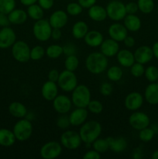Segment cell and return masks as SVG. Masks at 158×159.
Wrapping results in <instances>:
<instances>
[{
    "instance_id": "1",
    "label": "cell",
    "mask_w": 158,
    "mask_h": 159,
    "mask_svg": "<svg viewBox=\"0 0 158 159\" xmlns=\"http://www.w3.org/2000/svg\"><path fill=\"white\" fill-rule=\"evenodd\" d=\"M108 65V57L101 51L91 53L85 60V67L87 70L93 75H100L103 73L107 69Z\"/></svg>"
},
{
    "instance_id": "2",
    "label": "cell",
    "mask_w": 158,
    "mask_h": 159,
    "mask_svg": "<svg viewBox=\"0 0 158 159\" xmlns=\"http://www.w3.org/2000/svg\"><path fill=\"white\" fill-rule=\"evenodd\" d=\"M102 125L97 120L85 121L81 125L79 135L82 142L86 144H91L102 134Z\"/></svg>"
},
{
    "instance_id": "3",
    "label": "cell",
    "mask_w": 158,
    "mask_h": 159,
    "mask_svg": "<svg viewBox=\"0 0 158 159\" xmlns=\"http://www.w3.org/2000/svg\"><path fill=\"white\" fill-rule=\"evenodd\" d=\"M71 101L76 107L87 108L91 99V92L85 85H77L72 92Z\"/></svg>"
},
{
    "instance_id": "4",
    "label": "cell",
    "mask_w": 158,
    "mask_h": 159,
    "mask_svg": "<svg viewBox=\"0 0 158 159\" xmlns=\"http://www.w3.org/2000/svg\"><path fill=\"white\" fill-rule=\"evenodd\" d=\"M33 130V129L31 120L26 118H22L15 123L12 131L17 141H26L32 136Z\"/></svg>"
},
{
    "instance_id": "5",
    "label": "cell",
    "mask_w": 158,
    "mask_h": 159,
    "mask_svg": "<svg viewBox=\"0 0 158 159\" xmlns=\"http://www.w3.org/2000/svg\"><path fill=\"white\" fill-rule=\"evenodd\" d=\"M57 83L59 88L65 93H71L78 85L77 78L74 71L66 69L60 73Z\"/></svg>"
},
{
    "instance_id": "6",
    "label": "cell",
    "mask_w": 158,
    "mask_h": 159,
    "mask_svg": "<svg viewBox=\"0 0 158 159\" xmlns=\"http://www.w3.org/2000/svg\"><path fill=\"white\" fill-rule=\"evenodd\" d=\"M52 26L49 23V20L41 19L36 21L33 26V34L34 37L39 41H47L51 37Z\"/></svg>"
},
{
    "instance_id": "7",
    "label": "cell",
    "mask_w": 158,
    "mask_h": 159,
    "mask_svg": "<svg viewBox=\"0 0 158 159\" xmlns=\"http://www.w3.org/2000/svg\"><path fill=\"white\" fill-rule=\"evenodd\" d=\"M107 16L112 21L119 22L123 20L127 15L125 6L122 2L119 0H112L107 4L106 8Z\"/></svg>"
},
{
    "instance_id": "8",
    "label": "cell",
    "mask_w": 158,
    "mask_h": 159,
    "mask_svg": "<svg viewBox=\"0 0 158 159\" xmlns=\"http://www.w3.org/2000/svg\"><path fill=\"white\" fill-rule=\"evenodd\" d=\"M60 141L62 147L68 150H76L82 143L79 133L71 130H65L60 136Z\"/></svg>"
},
{
    "instance_id": "9",
    "label": "cell",
    "mask_w": 158,
    "mask_h": 159,
    "mask_svg": "<svg viewBox=\"0 0 158 159\" xmlns=\"http://www.w3.org/2000/svg\"><path fill=\"white\" fill-rule=\"evenodd\" d=\"M12 54L18 62L26 63L30 59V48L25 41L18 40L12 46Z\"/></svg>"
},
{
    "instance_id": "10",
    "label": "cell",
    "mask_w": 158,
    "mask_h": 159,
    "mask_svg": "<svg viewBox=\"0 0 158 159\" xmlns=\"http://www.w3.org/2000/svg\"><path fill=\"white\" fill-rule=\"evenodd\" d=\"M62 153V145L60 142L51 141L43 144L40 150V155L43 159H55Z\"/></svg>"
},
{
    "instance_id": "11",
    "label": "cell",
    "mask_w": 158,
    "mask_h": 159,
    "mask_svg": "<svg viewBox=\"0 0 158 159\" xmlns=\"http://www.w3.org/2000/svg\"><path fill=\"white\" fill-rule=\"evenodd\" d=\"M129 124L132 128L139 131L142 129L149 127L150 120L147 113L136 110L133 111L129 117Z\"/></svg>"
},
{
    "instance_id": "12",
    "label": "cell",
    "mask_w": 158,
    "mask_h": 159,
    "mask_svg": "<svg viewBox=\"0 0 158 159\" xmlns=\"http://www.w3.org/2000/svg\"><path fill=\"white\" fill-rule=\"evenodd\" d=\"M54 110L59 114H67L69 113L72 107V101L65 95H57L52 101Z\"/></svg>"
},
{
    "instance_id": "13",
    "label": "cell",
    "mask_w": 158,
    "mask_h": 159,
    "mask_svg": "<svg viewBox=\"0 0 158 159\" xmlns=\"http://www.w3.org/2000/svg\"><path fill=\"white\" fill-rule=\"evenodd\" d=\"M143 104V96L138 92H132L125 98L124 105L129 111H136Z\"/></svg>"
},
{
    "instance_id": "14",
    "label": "cell",
    "mask_w": 158,
    "mask_h": 159,
    "mask_svg": "<svg viewBox=\"0 0 158 159\" xmlns=\"http://www.w3.org/2000/svg\"><path fill=\"white\" fill-rule=\"evenodd\" d=\"M16 41V35L15 31L9 26L3 27L0 30V48L7 49L11 48Z\"/></svg>"
},
{
    "instance_id": "15",
    "label": "cell",
    "mask_w": 158,
    "mask_h": 159,
    "mask_svg": "<svg viewBox=\"0 0 158 159\" xmlns=\"http://www.w3.org/2000/svg\"><path fill=\"white\" fill-rule=\"evenodd\" d=\"M128 32L125 26L119 23H112L108 29V34L110 38L117 42L123 41L124 39L128 36Z\"/></svg>"
},
{
    "instance_id": "16",
    "label": "cell",
    "mask_w": 158,
    "mask_h": 159,
    "mask_svg": "<svg viewBox=\"0 0 158 159\" xmlns=\"http://www.w3.org/2000/svg\"><path fill=\"white\" fill-rule=\"evenodd\" d=\"M68 22V14L64 10H56L50 16L49 23L52 28L62 29Z\"/></svg>"
},
{
    "instance_id": "17",
    "label": "cell",
    "mask_w": 158,
    "mask_h": 159,
    "mask_svg": "<svg viewBox=\"0 0 158 159\" xmlns=\"http://www.w3.org/2000/svg\"><path fill=\"white\" fill-rule=\"evenodd\" d=\"M88 116V110L86 108H81V107H76V109H74L68 115L71 125L74 127L82 125L87 120Z\"/></svg>"
},
{
    "instance_id": "18",
    "label": "cell",
    "mask_w": 158,
    "mask_h": 159,
    "mask_svg": "<svg viewBox=\"0 0 158 159\" xmlns=\"http://www.w3.org/2000/svg\"><path fill=\"white\" fill-rule=\"evenodd\" d=\"M119 51V42L113 39L108 38L104 40L100 45V51L107 57H112L116 56Z\"/></svg>"
},
{
    "instance_id": "19",
    "label": "cell",
    "mask_w": 158,
    "mask_h": 159,
    "mask_svg": "<svg viewBox=\"0 0 158 159\" xmlns=\"http://www.w3.org/2000/svg\"><path fill=\"white\" fill-rule=\"evenodd\" d=\"M133 54H134L135 61L136 62L143 64V65H145V64L150 62L153 57L152 48L146 46V45H143V46L136 48Z\"/></svg>"
},
{
    "instance_id": "20",
    "label": "cell",
    "mask_w": 158,
    "mask_h": 159,
    "mask_svg": "<svg viewBox=\"0 0 158 159\" xmlns=\"http://www.w3.org/2000/svg\"><path fill=\"white\" fill-rule=\"evenodd\" d=\"M41 95L46 101H53L58 95V85L57 82L47 80L41 88Z\"/></svg>"
},
{
    "instance_id": "21",
    "label": "cell",
    "mask_w": 158,
    "mask_h": 159,
    "mask_svg": "<svg viewBox=\"0 0 158 159\" xmlns=\"http://www.w3.org/2000/svg\"><path fill=\"white\" fill-rule=\"evenodd\" d=\"M116 58L119 65L124 68H130L136 62L134 54L128 49L119 50Z\"/></svg>"
},
{
    "instance_id": "22",
    "label": "cell",
    "mask_w": 158,
    "mask_h": 159,
    "mask_svg": "<svg viewBox=\"0 0 158 159\" xmlns=\"http://www.w3.org/2000/svg\"><path fill=\"white\" fill-rule=\"evenodd\" d=\"M85 43L91 48H98L100 47L102 41L104 40V37L101 32L98 30H88L86 35L84 37Z\"/></svg>"
},
{
    "instance_id": "23",
    "label": "cell",
    "mask_w": 158,
    "mask_h": 159,
    "mask_svg": "<svg viewBox=\"0 0 158 159\" xmlns=\"http://www.w3.org/2000/svg\"><path fill=\"white\" fill-rule=\"evenodd\" d=\"M88 15L91 20L95 22H102L108 17L105 8L96 4L88 8Z\"/></svg>"
},
{
    "instance_id": "24",
    "label": "cell",
    "mask_w": 158,
    "mask_h": 159,
    "mask_svg": "<svg viewBox=\"0 0 158 159\" xmlns=\"http://www.w3.org/2000/svg\"><path fill=\"white\" fill-rule=\"evenodd\" d=\"M144 98L150 105L158 104V83L151 82L146 88L144 92Z\"/></svg>"
},
{
    "instance_id": "25",
    "label": "cell",
    "mask_w": 158,
    "mask_h": 159,
    "mask_svg": "<svg viewBox=\"0 0 158 159\" xmlns=\"http://www.w3.org/2000/svg\"><path fill=\"white\" fill-rule=\"evenodd\" d=\"M123 25L129 32H136L141 28V20L136 14H127L123 19Z\"/></svg>"
},
{
    "instance_id": "26",
    "label": "cell",
    "mask_w": 158,
    "mask_h": 159,
    "mask_svg": "<svg viewBox=\"0 0 158 159\" xmlns=\"http://www.w3.org/2000/svg\"><path fill=\"white\" fill-rule=\"evenodd\" d=\"M107 139L109 143V149L116 153H121V152H124L128 145L125 138H122V137H119L116 138L108 137Z\"/></svg>"
},
{
    "instance_id": "27",
    "label": "cell",
    "mask_w": 158,
    "mask_h": 159,
    "mask_svg": "<svg viewBox=\"0 0 158 159\" xmlns=\"http://www.w3.org/2000/svg\"><path fill=\"white\" fill-rule=\"evenodd\" d=\"M10 23L14 25H21L26 23L27 20V12L22 9H15L8 14Z\"/></svg>"
},
{
    "instance_id": "28",
    "label": "cell",
    "mask_w": 158,
    "mask_h": 159,
    "mask_svg": "<svg viewBox=\"0 0 158 159\" xmlns=\"http://www.w3.org/2000/svg\"><path fill=\"white\" fill-rule=\"evenodd\" d=\"M9 112L12 116L19 119L25 118L27 114V109L20 102H13L9 105Z\"/></svg>"
},
{
    "instance_id": "29",
    "label": "cell",
    "mask_w": 158,
    "mask_h": 159,
    "mask_svg": "<svg viewBox=\"0 0 158 159\" xmlns=\"http://www.w3.org/2000/svg\"><path fill=\"white\" fill-rule=\"evenodd\" d=\"M88 32V26L85 22L82 20L77 21L72 26L71 33H72L73 37L75 39L80 40L84 39L85 36Z\"/></svg>"
},
{
    "instance_id": "30",
    "label": "cell",
    "mask_w": 158,
    "mask_h": 159,
    "mask_svg": "<svg viewBox=\"0 0 158 159\" xmlns=\"http://www.w3.org/2000/svg\"><path fill=\"white\" fill-rule=\"evenodd\" d=\"M16 141L13 131L8 129H0V145L3 147H10Z\"/></svg>"
},
{
    "instance_id": "31",
    "label": "cell",
    "mask_w": 158,
    "mask_h": 159,
    "mask_svg": "<svg viewBox=\"0 0 158 159\" xmlns=\"http://www.w3.org/2000/svg\"><path fill=\"white\" fill-rule=\"evenodd\" d=\"M26 12H27L28 17L35 20V21L41 20V19L43 18V16H44V10L42 9L40 5L37 4V3L27 6Z\"/></svg>"
},
{
    "instance_id": "32",
    "label": "cell",
    "mask_w": 158,
    "mask_h": 159,
    "mask_svg": "<svg viewBox=\"0 0 158 159\" xmlns=\"http://www.w3.org/2000/svg\"><path fill=\"white\" fill-rule=\"evenodd\" d=\"M122 75H123L122 69L119 66L112 65L107 70L106 76L108 80L111 82H119L122 78Z\"/></svg>"
},
{
    "instance_id": "33",
    "label": "cell",
    "mask_w": 158,
    "mask_h": 159,
    "mask_svg": "<svg viewBox=\"0 0 158 159\" xmlns=\"http://www.w3.org/2000/svg\"><path fill=\"white\" fill-rule=\"evenodd\" d=\"M91 144H92L93 149L97 151L100 154L105 153L109 149V143H108L107 138H97Z\"/></svg>"
},
{
    "instance_id": "34",
    "label": "cell",
    "mask_w": 158,
    "mask_h": 159,
    "mask_svg": "<svg viewBox=\"0 0 158 159\" xmlns=\"http://www.w3.org/2000/svg\"><path fill=\"white\" fill-rule=\"evenodd\" d=\"M63 54V47L59 44H51L46 49V55L49 58L57 59Z\"/></svg>"
},
{
    "instance_id": "35",
    "label": "cell",
    "mask_w": 158,
    "mask_h": 159,
    "mask_svg": "<svg viewBox=\"0 0 158 159\" xmlns=\"http://www.w3.org/2000/svg\"><path fill=\"white\" fill-rule=\"evenodd\" d=\"M79 66L78 57L75 54L66 56V59L64 61V68L66 70L71 71H74L77 70Z\"/></svg>"
},
{
    "instance_id": "36",
    "label": "cell",
    "mask_w": 158,
    "mask_h": 159,
    "mask_svg": "<svg viewBox=\"0 0 158 159\" xmlns=\"http://www.w3.org/2000/svg\"><path fill=\"white\" fill-rule=\"evenodd\" d=\"M138 8L141 12L144 14H149L154 9L153 0H138Z\"/></svg>"
},
{
    "instance_id": "37",
    "label": "cell",
    "mask_w": 158,
    "mask_h": 159,
    "mask_svg": "<svg viewBox=\"0 0 158 159\" xmlns=\"http://www.w3.org/2000/svg\"><path fill=\"white\" fill-rule=\"evenodd\" d=\"M46 50L40 45H36L30 49V59L33 61H39L44 57Z\"/></svg>"
},
{
    "instance_id": "38",
    "label": "cell",
    "mask_w": 158,
    "mask_h": 159,
    "mask_svg": "<svg viewBox=\"0 0 158 159\" xmlns=\"http://www.w3.org/2000/svg\"><path fill=\"white\" fill-rule=\"evenodd\" d=\"M15 9V0H0V12L9 14Z\"/></svg>"
},
{
    "instance_id": "39",
    "label": "cell",
    "mask_w": 158,
    "mask_h": 159,
    "mask_svg": "<svg viewBox=\"0 0 158 159\" xmlns=\"http://www.w3.org/2000/svg\"><path fill=\"white\" fill-rule=\"evenodd\" d=\"M83 9L84 8L78 2H70L67 6L66 12L69 16H76L81 13Z\"/></svg>"
},
{
    "instance_id": "40",
    "label": "cell",
    "mask_w": 158,
    "mask_h": 159,
    "mask_svg": "<svg viewBox=\"0 0 158 159\" xmlns=\"http://www.w3.org/2000/svg\"><path fill=\"white\" fill-rule=\"evenodd\" d=\"M155 135L154 130H153V128H150L149 127H146V128L142 129L141 130H139V138L143 142H150V141H152V139L153 138Z\"/></svg>"
},
{
    "instance_id": "41",
    "label": "cell",
    "mask_w": 158,
    "mask_h": 159,
    "mask_svg": "<svg viewBox=\"0 0 158 159\" xmlns=\"http://www.w3.org/2000/svg\"><path fill=\"white\" fill-rule=\"evenodd\" d=\"M144 75L149 82H156L158 80V68L153 65L147 67L145 69Z\"/></svg>"
},
{
    "instance_id": "42",
    "label": "cell",
    "mask_w": 158,
    "mask_h": 159,
    "mask_svg": "<svg viewBox=\"0 0 158 159\" xmlns=\"http://www.w3.org/2000/svg\"><path fill=\"white\" fill-rule=\"evenodd\" d=\"M87 110L94 114H99L103 111V105L99 100H91L87 107Z\"/></svg>"
},
{
    "instance_id": "43",
    "label": "cell",
    "mask_w": 158,
    "mask_h": 159,
    "mask_svg": "<svg viewBox=\"0 0 158 159\" xmlns=\"http://www.w3.org/2000/svg\"><path fill=\"white\" fill-rule=\"evenodd\" d=\"M145 72V68L143 64L139 62H135L131 67H130V73L135 78H139L143 76Z\"/></svg>"
},
{
    "instance_id": "44",
    "label": "cell",
    "mask_w": 158,
    "mask_h": 159,
    "mask_svg": "<svg viewBox=\"0 0 158 159\" xmlns=\"http://www.w3.org/2000/svg\"><path fill=\"white\" fill-rule=\"evenodd\" d=\"M56 124L58 128L61 130H67L71 126L69 116L67 114H60L56 121Z\"/></svg>"
},
{
    "instance_id": "45",
    "label": "cell",
    "mask_w": 158,
    "mask_h": 159,
    "mask_svg": "<svg viewBox=\"0 0 158 159\" xmlns=\"http://www.w3.org/2000/svg\"><path fill=\"white\" fill-rule=\"evenodd\" d=\"M100 93L104 96H108L112 93L113 87L110 82H103L100 86Z\"/></svg>"
},
{
    "instance_id": "46",
    "label": "cell",
    "mask_w": 158,
    "mask_h": 159,
    "mask_svg": "<svg viewBox=\"0 0 158 159\" xmlns=\"http://www.w3.org/2000/svg\"><path fill=\"white\" fill-rule=\"evenodd\" d=\"M125 6L127 14H136L139 10L137 2H129L125 4Z\"/></svg>"
},
{
    "instance_id": "47",
    "label": "cell",
    "mask_w": 158,
    "mask_h": 159,
    "mask_svg": "<svg viewBox=\"0 0 158 159\" xmlns=\"http://www.w3.org/2000/svg\"><path fill=\"white\" fill-rule=\"evenodd\" d=\"M76 53V47L73 43H67L63 47V54L66 56L71 55V54H75Z\"/></svg>"
},
{
    "instance_id": "48",
    "label": "cell",
    "mask_w": 158,
    "mask_h": 159,
    "mask_svg": "<svg viewBox=\"0 0 158 159\" xmlns=\"http://www.w3.org/2000/svg\"><path fill=\"white\" fill-rule=\"evenodd\" d=\"M101 157H102L101 156V154L98 152L97 151L94 150V149L88 151L83 155L84 159H100Z\"/></svg>"
},
{
    "instance_id": "49",
    "label": "cell",
    "mask_w": 158,
    "mask_h": 159,
    "mask_svg": "<svg viewBox=\"0 0 158 159\" xmlns=\"http://www.w3.org/2000/svg\"><path fill=\"white\" fill-rule=\"evenodd\" d=\"M37 3L41 6L43 10H49L54 6V0H38Z\"/></svg>"
},
{
    "instance_id": "50",
    "label": "cell",
    "mask_w": 158,
    "mask_h": 159,
    "mask_svg": "<svg viewBox=\"0 0 158 159\" xmlns=\"http://www.w3.org/2000/svg\"><path fill=\"white\" fill-rule=\"evenodd\" d=\"M59 75H60V72L57 69H51L48 73V80L57 82L58 80Z\"/></svg>"
},
{
    "instance_id": "51",
    "label": "cell",
    "mask_w": 158,
    "mask_h": 159,
    "mask_svg": "<svg viewBox=\"0 0 158 159\" xmlns=\"http://www.w3.org/2000/svg\"><path fill=\"white\" fill-rule=\"evenodd\" d=\"M9 24H10V22L9 20L7 14L0 12V26L6 27V26H9Z\"/></svg>"
},
{
    "instance_id": "52",
    "label": "cell",
    "mask_w": 158,
    "mask_h": 159,
    "mask_svg": "<svg viewBox=\"0 0 158 159\" xmlns=\"http://www.w3.org/2000/svg\"><path fill=\"white\" fill-rule=\"evenodd\" d=\"M97 0H77V2L85 9H88L93 5L96 4Z\"/></svg>"
},
{
    "instance_id": "53",
    "label": "cell",
    "mask_w": 158,
    "mask_h": 159,
    "mask_svg": "<svg viewBox=\"0 0 158 159\" xmlns=\"http://www.w3.org/2000/svg\"><path fill=\"white\" fill-rule=\"evenodd\" d=\"M124 45L127 48H132L135 46V43H136V40L131 36H127L123 40Z\"/></svg>"
},
{
    "instance_id": "54",
    "label": "cell",
    "mask_w": 158,
    "mask_h": 159,
    "mask_svg": "<svg viewBox=\"0 0 158 159\" xmlns=\"http://www.w3.org/2000/svg\"><path fill=\"white\" fill-rule=\"evenodd\" d=\"M62 36V32L60 30V29H57V28H53L52 32H51V37L50 38H52L54 40H58L61 38Z\"/></svg>"
},
{
    "instance_id": "55",
    "label": "cell",
    "mask_w": 158,
    "mask_h": 159,
    "mask_svg": "<svg viewBox=\"0 0 158 159\" xmlns=\"http://www.w3.org/2000/svg\"><path fill=\"white\" fill-rule=\"evenodd\" d=\"M37 1L38 0H20L21 4H23L25 6H29L33 4H35V3L37 2Z\"/></svg>"
},
{
    "instance_id": "56",
    "label": "cell",
    "mask_w": 158,
    "mask_h": 159,
    "mask_svg": "<svg viewBox=\"0 0 158 159\" xmlns=\"http://www.w3.org/2000/svg\"><path fill=\"white\" fill-rule=\"evenodd\" d=\"M152 51H153V57H155L158 60V41L153 43L152 47Z\"/></svg>"
},
{
    "instance_id": "57",
    "label": "cell",
    "mask_w": 158,
    "mask_h": 159,
    "mask_svg": "<svg viewBox=\"0 0 158 159\" xmlns=\"http://www.w3.org/2000/svg\"><path fill=\"white\" fill-rule=\"evenodd\" d=\"M141 153H142V152H141V151L139 150V148L135 149L133 152V158L136 159H139L142 158V154Z\"/></svg>"
},
{
    "instance_id": "58",
    "label": "cell",
    "mask_w": 158,
    "mask_h": 159,
    "mask_svg": "<svg viewBox=\"0 0 158 159\" xmlns=\"http://www.w3.org/2000/svg\"><path fill=\"white\" fill-rule=\"evenodd\" d=\"M152 158L153 159H158V151H155L152 155Z\"/></svg>"
},
{
    "instance_id": "59",
    "label": "cell",
    "mask_w": 158,
    "mask_h": 159,
    "mask_svg": "<svg viewBox=\"0 0 158 159\" xmlns=\"http://www.w3.org/2000/svg\"><path fill=\"white\" fill-rule=\"evenodd\" d=\"M157 12H158V7H157Z\"/></svg>"
}]
</instances>
